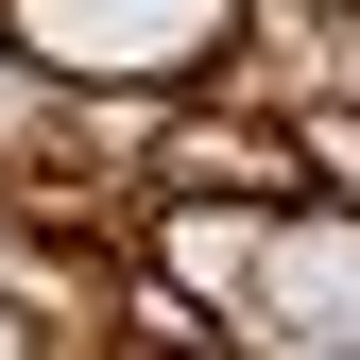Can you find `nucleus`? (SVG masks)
Returning <instances> with one entry per match:
<instances>
[{
	"label": "nucleus",
	"instance_id": "obj_1",
	"mask_svg": "<svg viewBox=\"0 0 360 360\" xmlns=\"http://www.w3.org/2000/svg\"><path fill=\"white\" fill-rule=\"evenodd\" d=\"M0 34H18L52 86H86V103H189V86L257 34V0H0Z\"/></svg>",
	"mask_w": 360,
	"mask_h": 360
},
{
	"label": "nucleus",
	"instance_id": "obj_2",
	"mask_svg": "<svg viewBox=\"0 0 360 360\" xmlns=\"http://www.w3.org/2000/svg\"><path fill=\"white\" fill-rule=\"evenodd\" d=\"M223 343H292V360H343L360 343V206L343 189H292L257 223V275L223 309Z\"/></svg>",
	"mask_w": 360,
	"mask_h": 360
},
{
	"label": "nucleus",
	"instance_id": "obj_3",
	"mask_svg": "<svg viewBox=\"0 0 360 360\" xmlns=\"http://www.w3.org/2000/svg\"><path fill=\"white\" fill-rule=\"evenodd\" d=\"M292 18H360V0H292Z\"/></svg>",
	"mask_w": 360,
	"mask_h": 360
},
{
	"label": "nucleus",
	"instance_id": "obj_4",
	"mask_svg": "<svg viewBox=\"0 0 360 360\" xmlns=\"http://www.w3.org/2000/svg\"><path fill=\"white\" fill-rule=\"evenodd\" d=\"M0 223H18V189H0Z\"/></svg>",
	"mask_w": 360,
	"mask_h": 360
}]
</instances>
